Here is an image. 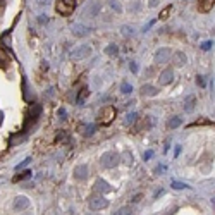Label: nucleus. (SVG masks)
<instances>
[{"mask_svg": "<svg viewBox=\"0 0 215 215\" xmlns=\"http://www.w3.org/2000/svg\"><path fill=\"white\" fill-rule=\"evenodd\" d=\"M74 5H76L74 0H57V2H55L57 12L62 14V16H69V14H72Z\"/></svg>", "mask_w": 215, "mask_h": 215, "instance_id": "f257e3e1", "label": "nucleus"}, {"mask_svg": "<svg viewBox=\"0 0 215 215\" xmlns=\"http://www.w3.org/2000/svg\"><path fill=\"white\" fill-rule=\"evenodd\" d=\"M100 162L103 167L112 169V167H115L119 163V155L115 153V152H105V153L100 157Z\"/></svg>", "mask_w": 215, "mask_h": 215, "instance_id": "f03ea898", "label": "nucleus"}, {"mask_svg": "<svg viewBox=\"0 0 215 215\" xmlns=\"http://www.w3.org/2000/svg\"><path fill=\"white\" fill-rule=\"evenodd\" d=\"M90 55H91V47H90V45H79L78 48H74V50H72V53H71V57L74 60L86 59V57H90Z\"/></svg>", "mask_w": 215, "mask_h": 215, "instance_id": "7ed1b4c3", "label": "nucleus"}, {"mask_svg": "<svg viewBox=\"0 0 215 215\" xmlns=\"http://www.w3.org/2000/svg\"><path fill=\"white\" fill-rule=\"evenodd\" d=\"M100 119L103 124H110L112 121L115 119V108L112 105H107V107L102 108V114H100Z\"/></svg>", "mask_w": 215, "mask_h": 215, "instance_id": "20e7f679", "label": "nucleus"}, {"mask_svg": "<svg viewBox=\"0 0 215 215\" xmlns=\"http://www.w3.org/2000/svg\"><path fill=\"white\" fill-rule=\"evenodd\" d=\"M107 207H108V201L103 196H95V198L90 200V208L91 210H103Z\"/></svg>", "mask_w": 215, "mask_h": 215, "instance_id": "39448f33", "label": "nucleus"}, {"mask_svg": "<svg viewBox=\"0 0 215 215\" xmlns=\"http://www.w3.org/2000/svg\"><path fill=\"white\" fill-rule=\"evenodd\" d=\"M88 176H90V169H88V165L81 163V165H76V167H74V177H76L78 181H85V179H88Z\"/></svg>", "mask_w": 215, "mask_h": 215, "instance_id": "423d86ee", "label": "nucleus"}, {"mask_svg": "<svg viewBox=\"0 0 215 215\" xmlns=\"http://www.w3.org/2000/svg\"><path fill=\"white\" fill-rule=\"evenodd\" d=\"M172 81H174V71H172V69H163L162 74H160V78H158V83L162 86H167V85H170Z\"/></svg>", "mask_w": 215, "mask_h": 215, "instance_id": "0eeeda50", "label": "nucleus"}, {"mask_svg": "<svg viewBox=\"0 0 215 215\" xmlns=\"http://www.w3.org/2000/svg\"><path fill=\"white\" fill-rule=\"evenodd\" d=\"M170 59V48H160L155 53V64H165Z\"/></svg>", "mask_w": 215, "mask_h": 215, "instance_id": "6e6552de", "label": "nucleus"}, {"mask_svg": "<svg viewBox=\"0 0 215 215\" xmlns=\"http://www.w3.org/2000/svg\"><path fill=\"white\" fill-rule=\"evenodd\" d=\"M72 33H74V36H86L88 33H91V28L85 26L81 23H76L72 24Z\"/></svg>", "mask_w": 215, "mask_h": 215, "instance_id": "1a4fd4ad", "label": "nucleus"}, {"mask_svg": "<svg viewBox=\"0 0 215 215\" xmlns=\"http://www.w3.org/2000/svg\"><path fill=\"white\" fill-rule=\"evenodd\" d=\"M12 207H14V210H26L28 207H30V200H28L26 196H16Z\"/></svg>", "mask_w": 215, "mask_h": 215, "instance_id": "9d476101", "label": "nucleus"}, {"mask_svg": "<svg viewBox=\"0 0 215 215\" xmlns=\"http://www.w3.org/2000/svg\"><path fill=\"white\" fill-rule=\"evenodd\" d=\"M172 62H174V65H177V67H183L186 62H188V57H186L183 52H176L172 55Z\"/></svg>", "mask_w": 215, "mask_h": 215, "instance_id": "9b49d317", "label": "nucleus"}, {"mask_svg": "<svg viewBox=\"0 0 215 215\" xmlns=\"http://www.w3.org/2000/svg\"><path fill=\"white\" fill-rule=\"evenodd\" d=\"M157 93H158V90H157L155 86H152V85H143L141 86V95H143V96H155Z\"/></svg>", "mask_w": 215, "mask_h": 215, "instance_id": "f8f14e48", "label": "nucleus"}, {"mask_svg": "<svg viewBox=\"0 0 215 215\" xmlns=\"http://www.w3.org/2000/svg\"><path fill=\"white\" fill-rule=\"evenodd\" d=\"M195 103H196V98L193 96V95H189V96L184 100V105H183L184 110L186 112H193V110H195Z\"/></svg>", "mask_w": 215, "mask_h": 215, "instance_id": "ddd939ff", "label": "nucleus"}, {"mask_svg": "<svg viewBox=\"0 0 215 215\" xmlns=\"http://www.w3.org/2000/svg\"><path fill=\"white\" fill-rule=\"evenodd\" d=\"M95 189H96L98 193H108V191H110V186L105 183V181L98 179L96 183H95Z\"/></svg>", "mask_w": 215, "mask_h": 215, "instance_id": "4468645a", "label": "nucleus"}, {"mask_svg": "<svg viewBox=\"0 0 215 215\" xmlns=\"http://www.w3.org/2000/svg\"><path fill=\"white\" fill-rule=\"evenodd\" d=\"M181 124H183V119L177 117V115H174V117H170L169 121H167V127L169 129H176V127H179Z\"/></svg>", "mask_w": 215, "mask_h": 215, "instance_id": "2eb2a0df", "label": "nucleus"}, {"mask_svg": "<svg viewBox=\"0 0 215 215\" xmlns=\"http://www.w3.org/2000/svg\"><path fill=\"white\" fill-rule=\"evenodd\" d=\"M105 53H107L108 57H117L119 47L115 45V43H110V45H107V48H105Z\"/></svg>", "mask_w": 215, "mask_h": 215, "instance_id": "dca6fc26", "label": "nucleus"}, {"mask_svg": "<svg viewBox=\"0 0 215 215\" xmlns=\"http://www.w3.org/2000/svg\"><path fill=\"white\" fill-rule=\"evenodd\" d=\"M79 129H81V133L85 134V136H90V134H93L95 131H96V126H95V124H86V126H81Z\"/></svg>", "mask_w": 215, "mask_h": 215, "instance_id": "f3484780", "label": "nucleus"}, {"mask_svg": "<svg viewBox=\"0 0 215 215\" xmlns=\"http://www.w3.org/2000/svg\"><path fill=\"white\" fill-rule=\"evenodd\" d=\"M108 5H110V9L114 10V12H117V14L122 12V5H121L119 0H108Z\"/></svg>", "mask_w": 215, "mask_h": 215, "instance_id": "a211bd4d", "label": "nucleus"}, {"mask_svg": "<svg viewBox=\"0 0 215 215\" xmlns=\"http://www.w3.org/2000/svg\"><path fill=\"white\" fill-rule=\"evenodd\" d=\"M86 96H90V90L88 88H83L81 91H79V96H78V103L81 105V103H85V100H86Z\"/></svg>", "mask_w": 215, "mask_h": 215, "instance_id": "6ab92c4d", "label": "nucleus"}, {"mask_svg": "<svg viewBox=\"0 0 215 215\" xmlns=\"http://www.w3.org/2000/svg\"><path fill=\"white\" fill-rule=\"evenodd\" d=\"M40 112H41V107H40V105H33V108L30 110V117L35 121V119H38Z\"/></svg>", "mask_w": 215, "mask_h": 215, "instance_id": "aec40b11", "label": "nucleus"}, {"mask_svg": "<svg viewBox=\"0 0 215 215\" xmlns=\"http://www.w3.org/2000/svg\"><path fill=\"white\" fill-rule=\"evenodd\" d=\"M121 33H122V36H134V28H131V26H122L121 28Z\"/></svg>", "mask_w": 215, "mask_h": 215, "instance_id": "412c9836", "label": "nucleus"}, {"mask_svg": "<svg viewBox=\"0 0 215 215\" xmlns=\"http://www.w3.org/2000/svg\"><path fill=\"white\" fill-rule=\"evenodd\" d=\"M131 91H133V86H131L129 83H122V85H121V93L131 95Z\"/></svg>", "mask_w": 215, "mask_h": 215, "instance_id": "4be33fe9", "label": "nucleus"}, {"mask_svg": "<svg viewBox=\"0 0 215 215\" xmlns=\"http://www.w3.org/2000/svg\"><path fill=\"white\" fill-rule=\"evenodd\" d=\"M170 9H172V7H170V5H167V7H165V9H163V10H162V12H160V14H158V19H160V21H163V19H167V17H169V14H170Z\"/></svg>", "mask_w": 215, "mask_h": 215, "instance_id": "5701e85b", "label": "nucleus"}, {"mask_svg": "<svg viewBox=\"0 0 215 215\" xmlns=\"http://www.w3.org/2000/svg\"><path fill=\"white\" fill-rule=\"evenodd\" d=\"M170 186H172L174 189H188V188H189L188 184H184V183H179V181H172V183H170Z\"/></svg>", "mask_w": 215, "mask_h": 215, "instance_id": "b1692460", "label": "nucleus"}, {"mask_svg": "<svg viewBox=\"0 0 215 215\" xmlns=\"http://www.w3.org/2000/svg\"><path fill=\"white\" fill-rule=\"evenodd\" d=\"M136 117H138V115L134 114V112H131V114H127V115H126V121H124V122H126V124H134Z\"/></svg>", "mask_w": 215, "mask_h": 215, "instance_id": "393cba45", "label": "nucleus"}, {"mask_svg": "<svg viewBox=\"0 0 215 215\" xmlns=\"http://www.w3.org/2000/svg\"><path fill=\"white\" fill-rule=\"evenodd\" d=\"M140 7H141V2H134L133 5H131V10H133V12H138V10H140Z\"/></svg>", "mask_w": 215, "mask_h": 215, "instance_id": "a878e982", "label": "nucleus"}, {"mask_svg": "<svg viewBox=\"0 0 215 215\" xmlns=\"http://www.w3.org/2000/svg\"><path fill=\"white\" fill-rule=\"evenodd\" d=\"M30 160H31V158H26V160H24V162H23V163H19V165H17V167H16V169H17V170H19V169H23V167H26V165H28V163H30Z\"/></svg>", "mask_w": 215, "mask_h": 215, "instance_id": "bb28decb", "label": "nucleus"}, {"mask_svg": "<svg viewBox=\"0 0 215 215\" xmlns=\"http://www.w3.org/2000/svg\"><path fill=\"white\" fill-rule=\"evenodd\" d=\"M124 162H126L127 165H131V163H133V157H131V153H126V160H124Z\"/></svg>", "mask_w": 215, "mask_h": 215, "instance_id": "cd10ccee", "label": "nucleus"}, {"mask_svg": "<svg viewBox=\"0 0 215 215\" xmlns=\"http://www.w3.org/2000/svg\"><path fill=\"white\" fill-rule=\"evenodd\" d=\"M212 45H213L212 41H207V43H203V45H201V48L203 50H208V48H212Z\"/></svg>", "mask_w": 215, "mask_h": 215, "instance_id": "c85d7f7f", "label": "nucleus"}, {"mask_svg": "<svg viewBox=\"0 0 215 215\" xmlns=\"http://www.w3.org/2000/svg\"><path fill=\"white\" fill-rule=\"evenodd\" d=\"M57 114H59V117H62V119H64L65 115H67V112H65L64 108H59V112H57Z\"/></svg>", "mask_w": 215, "mask_h": 215, "instance_id": "c756f323", "label": "nucleus"}, {"mask_svg": "<svg viewBox=\"0 0 215 215\" xmlns=\"http://www.w3.org/2000/svg\"><path fill=\"white\" fill-rule=\"evenodd\" d=\"M131 71H133V72H138V65H136V62H131Z\"/></svg>", "mask_w": 215, "mask_h": 215, "instance_id": "7c9ffc66", "label": "nucleus"}, {"mask_svg": "<svg viewBox=\"0 0 215 215\" xmlns=\"http://www.w3.org/2000/svg\"><path fill=\"white\" fill-rule=\"evenodd\" d=\"M38 21H40L41 24H45V21H48V17H47V16H40V17H38Z\"/></svg>", "mask_w": 215, "mask_h": 215, "instance_id": "2f4dec72", "label": "nucleus"}, {"mask_svg": "<svg viewBox=\"0 0 215 215\" xmlns=\"http://www.w3.org/2000/svg\"><path fill=\"white\" fill-rule=\"evenodd\" d=\"M148 5H150V7H155V5H158V0H150V2H148Z\"/></svg>", "mask_w": 215, "mask_h": 215, "instance_id": "473e14b6", "label": "nucleus"}, {"mask_svg": "<svg viewBox=\"0 0 215 215\" xmlns=\"http://www.w3.org/2000/svg\"><path fill=\"white\" fill-rule=\"evenodd\" d=\"M196 85L203 86V79H201V76H198V78H196Z\"/></svg>", "mask_w": 215, "mask_h": 215, "instance_id": "72a5a7b5", "label": "nucleus"}, {"mask_svg": "<svg viewBox=\"0 0 215 215\" xmlns=\"http://www.w3.org/2000/svg\"><path fill=\"white\" fill-rule=\"evenodd\" d=\"M127 212H129V210H127V208H122V210H121V212H119L117 215H126Z\"/></svg>", "mask_w": 215, "mask_h": 215, "instance_id": "f704fd0d", "label": "nucleus"}, {"mask_svg": "<svg viewBox=\"0 0 215 215\" xmlns=\"http://www.w3.org/2000/svg\"><path fill=\"white\" fill-rule=\"evenodd\" d=\"M5 183V176H0V184H3Z\"/></svg>", "mask_w": 215, "mask_h": 215, "instance_id": "c9c22d12", "label": "nucleus"}, {"mask_svg": "<svg viewBox=\"0 0 215 215\" xmlns=\"http://www.w3.org/2000/svg\"><path fill=\"white\" fill-rule=\"evenodd\" d=\"M40 3H41V5H45V3H48V0H38Z\"/></svg>", "mask_w": 215, "mask_h": 215, "instance_id": "e433bc0d", "label": "nucleus"}, {"mask_svg": "<svg viewBox=\"0 0 215 215\" xmlns=\"http://www.w3.org/2000/svg\"><path fill=\"white\" fill-rule=\"evenodd\" d=\"M74 2H76V3H81V2H83V0H74Z\"/></svg>", "mask_w": 215, "mask_h": 215, "instance_id": "4c0bfd02", "label": "nucleus"}, {"mask_svg": "<svg viewBox=\"0 0 215 215\" xmlns=\"http://www.w3.org/2000/svg\"><path fill=\"white\" fill-rule=\"evenodd\" d=\"M2 2H3V0H0V3H2Z\"/></svg>", "mask_w": 215, "mask_h": 215, "instance_id": "58836bf2", "label": "nucleus"}]
</instances>
